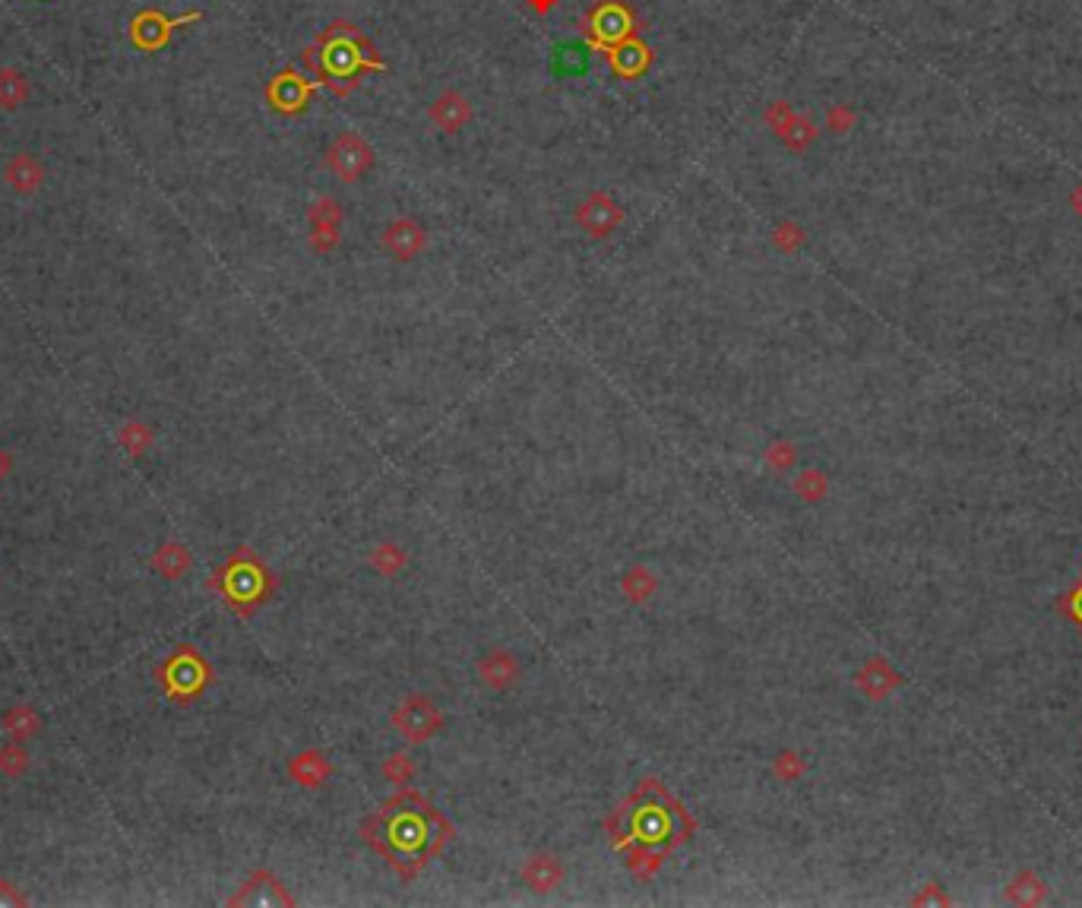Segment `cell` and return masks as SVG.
I'll use <instances>...</instances> for the list:
<instances>
[{
    "mask_svg": "<svg viewBox=\"0 0 1082 908\" xmlns=\"http://www.w3.org/2000/svg\"><path fill=\"white\" fill-rule=\"evenodd\" d=\"M371 839L393 858V864H421L440 845V817L412 798L390 804L371 823Z\"/></svg>",
    "mask_w": 1082,
    "mask_h": 908,
    "instance_id": "cell-1",
    "label": "cell"
},
{
    "mask_svg": "<svg viewBox=\"0 0 1082 908\" xmlns=\"http://www.w3.org/2000/svg\"><path fill=\"white\" fill-rule=\"evenodd\" d=\"M681 829H684L681 810L671 807L659 791H649V795H640L627 807L624 836L617 842H630L636 848H643V852H655V848H665L678 839Z\"/></svg>",
    "mask_w": 1082,
    "mask_h": 908,
    "instance_id": "cell-2",
    "label": "cell"
},
{
    "mask_svg": "<svg viewBox=\"0 0 1082 908\" xmlns=\"http://www.w3.org/2000/svg\"><path fill=\"white\" fill-rule=\"evenodd\" d=\"M209 678H212V671L200 655V649H193V646H178L168 659H162L156 665V684L162 687V693L171 703L197 700L206 690Z\"/></svg>",
    "mask_w": 1082,
    "mask_h": 908,
    "instance_id": "cell-3",
    "label": "cell"
},
{
    "mask_svg": "<svg viewBox=\"0 0 1082 908\" xmlns=\"http://www.w3.org/2000/svg\"><path fill=\"white\" fill-rule=\"evenodd\" d=\"M212 589H219L231 605L247 611V605H257L263 592H266V576L260 570V564L254 560V554H235L228 564L212 576Z\"/></svg>",
    "mask_w": 1082,
    "mask_h": 908,
    "instance_id": "cell-4",
    "label": "cell"
},
{
    "mask_svg": "<svg viewBox=\"0 0 1082 908\" xmlns=\"http://www.w3.org/2000/svg\"><path fill=\"white\" fill-rule=\"evenodd\" d=\"M203 13L200 10H190L184 16H165L162 10H140L137 16L130 19L127 26V35L133 48L140 51H159L171 42V35H175V29H184L190 23H200Z\"/></svg>",
    "mask_w": 1082,
    "mask_h": 908,
    "instance_id": "cell-5",
    "label": "cell"
},
{
    "mask_svg": "<svg viewBox=\"0 0 1082 908\" xmlns=\"http://www.w3.org/2000/svg\"><path fill=\"white\" fill-rule=\"evenodd\" d=\"M326 168L345 184H355L374 168V149L358 133H339L326 149Z\"/></svg>",
    "mask_w": 1082,
    "mask_h": 908,
    "instance_id": "cell-6",
    "label": "cell"
},
{
    "mask_svg": "<svg viewBox=\"0 0 1082 908\" xmlns=\"http://www.w3.org/2000/svg\"><path fill=\"white\" fill-rule=\"evenodd\" d=\"M576 222L589 238H608L611 231H617V225L624 222V209L611 197V193L598 190V193H592V197H586L583 203H579Z\"/></svg>",
    "mask_w": 1082,
    "mask_h": 908,
    "instance_id": "cell-7",
    "label": "cell"
},
{
    "mask_svg": "<svg viewBox=\"0 0 1082 908\" xmlns=\"http://www.w3.org/2000/svg\"><path fill=\"white\" fill-rule=\"evenodd\" d=\"M311 92H314V83H307L295 70H282L276 80L266 86V102L279 114H298L307 108Z\"/></svg>",
    "mask_w": 1082,
    "mask_h": 908,
    "instance_id": "cell-8",
    "label": "cell"
},
{
    "mask_svg": "<svg viewBox=\"0 0 1082 908\" xmlns=\"http://www.w3.org/2000/svg\"><path fill=\"white\" fill-rule=\"evenodd\" d=\"M428 121L443 133H459L472 121V102L459 89H443L428 108Z\"/></svg>",
    "mask_w": 1082,
    "mask_h": 908,
    "instance_id": "cell-9",
    "label": "cell"
},
{
    "mask_svg": "<svg viewBox=\"0 0 1082 908\" xmlns=\"http://www.w3.org/2000/svg\"><path fill=\"white\" fill-rule=\"evenodd\" d=\"M424 241H428V238H424V228H421L415 219H396V222H390V225H386V231H383V238H380L383 250H386V254H390L393 260H412V257H418L421 250H424Z\"/></svg>",
    "mask_w": 1082,
    "mask_h": 908,
    "instance_id": "cell-10",
    "label": "cell"
},
{
    "mask_svg": "<svg viewBox=\"0 0 1082 908\" xmlns=\"http://www.w3.org/2000/svg\"><path fill=\"white\" fill-rule=\"evenodd\" d=\"M45 178H48V171L32 152H16V156H10L4 165V181L19 193V197H32V193H38Z\"/></svg>",
    "mask_w": 1082,
    "mask_h": 908,
    "instance_id": "cell-11",
    "label": "cell"
},
{
    "mask_svg": "<svg viewBox=\"0 0 1082 908\" xmlns=\"http://www.w3.org/2000/svg\"><path fill=\"white\" fill-rule=\"evenodd\" d=\"M32 83L19 67H0V111H16L29 102Z\"/></svg>",
    "mask_w": 1082,
    "mask_h": 908,
    "instance_id": "cell-12",
    "label": "cell"
},
{
    "mask_svg": "<svg viewBox=\"0 0 1082 908\" xmlns=\"http://www.w3.org/2000/svg\"><path fill=\"white\" fill-rule=\"evenodd\" d=\"M0 728H4V734L10 741H29L38 734V728H42V719H38V712L32 706H10L4 712V719H0Z\"/></svg>",
    "mask_w": 1082,
    "mask_h": 908,
    "instance_id": "cell-13",
    "label": "cell"
},
{
    "mask_svg": "<svg viewBox=\"0 0 1082 908\" xmlns=\"http://www.w3.org/2000/svg\"><path fill=\"white\" fill-rule=\"evenodd\" d=\"M396 722H399V728H402L405 734H409V738H428V734L437 728L440 716L434 712V706L415 700V703H409V706L399 712Z\"/></svg>",
    "mask_w": 1082,
    "mask_h": 908,
    "instance_id": "cell-14",
    "label": "cell"
},
{
    "mask_svg": "<svg viewBox=\"0 0 1082 908\" xmlns=\"http://www.w3.org/2000/svg\"><path fill=\"white\" fill-rule=\"evenodd\" d=\"M152 570L175 583V579H181L190 570V551L178 542H165L156 554H152Z\"/></svg>",
    "mask_w": 1082,
    "mask_h": 908,
    "instance_id": "cell-15",
    "label": "cell"
},
{
    "mask_svg": "<svg viewBox=\"0 0 1082 908\" xmlns=\"http://www.w3.org/2000/svg\"><path fill=\"white\" fill-rule=\"evenodd\" d=\"M817 133H820V127L814 124V118H807V114H798V111H795V118H791L788 127L779 133V140H782V146L791 149V152H807L810 146H814Z\"/></svg>",
    "mask_w": 1082,
    "mask_h": 908,
    "instance_id": "cell-16",
    "label": "cell"
},
{
    "mask_svg": "<svg viewBox=\"0 0 1082 908\" xmlns=\"http://www.w3.org/2000/svg\"><path fill=\"white\" fill-rule=\"evenodd\" d=\"M118 443H121V447H124L133 459H140L146 450H152V443H156V434H152L149 424L133 418V421H124V424H121Z\"/></svg>",
    "mask_w": 1082,
    "mask_h": 908,
    "instance_id": "cell-17",
    "label": "cell"
},
{
    "mask_svg": "<svg viewBox=\"0 0 1082 908\" xmlns=\"http://www.w3.org/2000/svg\"><path fill=\"white\" fill-rule=\"evenodd\" d=\"M589 67V51L583 45H560L554 51V70L560 76H583Z\"/></svg>",
    "mask_w": 1082,
    "mask_h": 908,
    "instance_id": "cell-18",
    "label": "cell"
},
{
    "mask_svg": "<svg viewBox=\"0 0 1082 908\" xmlns=\"http://www.w3.org/2000/svg\"><path fill=\"white\" fill-rule=\"evenodd\" d=\"M29 772V753L19 741H10L7 747H0V776L7 779H19Z\"/></svg>",
    "mask_w": 1082,
    "mask_h": 908,
    "instance_id": "cell-19",
    "label": "cell"
},
{
    "mask_svg": "<svg viewBox=\"0 0 1082 908\" xmlns=\"http://www.w3.org/2000/svg\"><path fill=\"white\" fill-rule=\"evenodd\" d=\"M791 118H795V108H791L785 99H779V102H772L766 111H763V124L772 130V133H776V137H779V133L788 127V121Z\"/></svg>",
    "mask_w": 1082,
    "mask_h": 908,
    "instance_id": "cell-20",
    "label": "cell"
},
{
    "mask_svg": "<svg viewBox=\"0 0 1082 908\" xmlns=\"http://www.w3.org/2000/svg\"><path fill=\"white\" fill-rule=\"evenodd\" d=\"M826 127L833 130V133H845V130H852V127H855V108H852V105H845V102L833 105V108L826 111Z\"/></svg>",
    "mask_w": 1082,
    "mask_h": 908,
    "instance_id": "cell-21",
    "label": "cell"
},
{
    "mask_svg": "<svg viewBox=\"0 0 1082 908\" xmlns=\"http://www.w3.org/2000/svg\"><path fill=\"white\" fill-rule=\"evenodd\" d=\"M19 905H29V896L19 893L16 883L0 880V908H19Z\"/></svg>",
    "mask_w": 1082,
    "mask_h": 908,
    "instance_id": "cell-22",
    "label": "cell"
},
{
    "mask_svg": "<svg viewBox=\"0 0 1082 908\" xmlns=\"http://www.w3.org/2000/svg\"><path fill=\"white\" fill-rule=\"evenodd\" d=\"M776 244H782L785 250H795L798 244H801V228L798 225H779V231H776Z\"/></svg>",
    "mask_w": 1082,
    "mask_h": 908,
    "instance_id": "cell-23",
    "label": "cell"
},
{
    "mask_svg": "<svg viewBox=\"0 0 1082 908\" xmlns=\"http://www.w3.org/2000/svg\"><path fill=\"white\" fill-rule=\"evenodd\" d=\"M526 4H529L538 16H548V13L560 4V0H526Z\"/></svg>",
    "mask_w": 1082,
    "mask_h": 908,
    "instance_id": "cell-24",
    "label": "cell"
},
{
    "mask_svg": "<svg viewBox=\"0 0 1082 908\" xmlns=\"http://www.w3.org/2000/svg\"><path fill=\"white\" fill-rule=\"evenodd\" d=\"M10 472H13V456H10L4 447H0V481H4Z\"/></svg>",
    "mask_w": 1082,
    "mask_h": 908,
    "instance_id": "cell-25",
    "label": "cell"
},
{
    "mask_svg": "<svg viewBox=\"0 0 1082 908\" xmlns=\"http://www.w3.org/2000/svg\"><path fill=\"white\" fill-rule=\"evenodd\" d=\"M1073 209L1082 216V184H1079V187H1076V193H1073Z\"/></svg>",
    "mask_w": 1082,
    "mask_h": 908,
    "instance_id": "cell-26",
    "label": "cell"
},
{
    "mask_svg": "<svg viewBox=\"0 0 1082 908\" xmlns=\"http://www.w3.org/2000/svg\"><path fill=\"white\" fill-rule=\"evenodd\" d=\"M35 4H42V0H35Z\"/></svg>",
    "mask_w": 1082,
    "mask_h": 908,
    "instance_id": "cell-27",
    "label": "cell"
}]
</instances>
